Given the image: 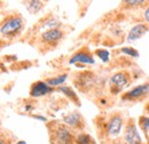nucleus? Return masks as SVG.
<instances>
[{"label": "nucleus", "mask_w": 149, "mask_h": 144, "mask_svg": "<svg viewBox=\"0 0 149 144\" xmlns=\"http://www.w3.org/2000/svg\"><path fill=\"white\" fill-rule=\"evenodd\" d=\"M23 25H24V21L19 15L7 16L1 23V28H0L1 35L8 38H13L21 32Z\"/></svg>", "instance_id": "obj_1"}, {"label": "nucleus", "mask_w": 149, "mask_h": 144, "mask_svg": "<svg viewBox=\"0 0 149 144\" xmlns=\"http://www.w3.org/2000/svg\"><path fill=\"white\" fill-rule=\"evenodd\" d=\"M53 142L55 144H71L72 135L70 129L64 125H57L52 134Z\"/></svg>", "instance_id": "obj_2"}, {"label": "nucleus", "mask_w": 149, "mask_h": 144, "mask_svg": "<svg viewBox=\"0 0 149 144\" xmlns=\"http://www.w3.org/2000/svg\"><path fill=\"white\" fill-rule=\"evenodd\" d=\"M130 80V75L126 72H117L110 78V86H111V90L116 88L115 93H118L120 89H123Z\"/></svg>", "instance_id": "obj_3"}, {"label": "nucleus", "mask_w": 149, "mask_h": 144, "mask_svg": "<svg viewBox=\"0 0 149 144\" xmlns=\"http://www.w3.org/2000/svg\"><path fill=\"white\" fill-rule=\"evenodd\" d=\"M125 143L126 144H142V140L140 137V134L136 130V127L134 124H127L126 129H125Z\"/></svg>", "instance_id": "obj_4"}, {"label": "nucleus", "mask_w": 149, "mask_h": 144, "mask_svg": "<svg viewBox=\"0 0 149 144\" xmlns=\"http://www.w3.org/2000/svg\"><path fill=\"white\" fill-rule=\"evenodd\" d=\"M53 91V88L45 81H37L31 86L30 95L32 97H40Z\"/></svg>", "instance_id": "obj_5"}, {"label": "nucleus", "mask_w": 149, "mask_h": 144, "mask_svg": "<svg viewBox=\"0 0 149 144\" xmlns=\"http://www.w3.org/2000/svg\"><path fill=\"white\" fill-rule=\"evenodd\" d=\"M122 127H123V119L120 116H113L111 119L109 120L108 123V135L110 137H116L120 130H122Z\"/></svg>", "instance_id": "obj_6"}, {"label": "nucleus", "mask_w": 149, "mask_h": 144, "mask_svg": "<svg viewBox=\"0 0 149 144\" xmlns=\"http://www.w3.org/2000/svg\"><path fill=\"white\" fill-rule=\"evenodd\" d=\"M149 93V84H143V85H140L135 88H133L132 90L127 91L125 95H124V100H136V98H140V97H143L146 96Z\"/></svg>", "instance_id": "obj_7"}, {"label": "nucleus", "mask_w": 149, "mask_h": 144, "mask_svg": "<svg viewBox=\"0 0 149 144\" xmlns=\"http://www.w3.org/2000/svg\"><path fill=\"white\" fill-rule=\"evenodd\" d=\"M149 26L147 24H136L134 25L129 32V36H127V40L129 41H134V40H138L140 39L142 36L146 35V32L148 31Z\"/></svg>", "instance_id": "obj_8"}, {"label": "nucleus", "mask_w": 149, "mask_h": 144, "mask_svg": "<svg viewBox=\"0 0 149 144\" xmlns=\"http://www.w3.org/2000/svg\"><path fill=\"white\" fill-rule=\"evenodd\" d=\"M63 37V32L58 29H49L42 33V40L45 42H56Z\"/></svg>", "instance_id": "obj_9"}, {"label": "nucleus", "mask_w": 149, "mask_h": 144, "mask_svg": "<svg viewBox=\"0 0 149 144\" xmlns=\"http://www.w3.org/2000/svg\"><path fill=\"white\" fill-rule=\"evenodd\" d=\"M85 63V64H94L93 57L90 54L85 53V52H79L77 54H74L70 60H69V64H76V63Z\"/></svg>", "instance_id": "obj_10"}, {"label": "nucleus", "mask_w": 149, "mask_h": 144, "mask_svg": "<svg viewBox=\"0 0 149 144\" xmlns=\"http://www.w3.org/2000/svg\"><path fill=\"white\" fill-rule=\"evenodd\" d=\"M63 121L65 125L72 127V128H77V127H81L83 126V120H81V117L79 113H70L68 116H65L63 118Z\"/></svg>", "instance_id": "obj_11"}, {"label": "nucleus", "mask_w": 149, "mask_h": 144, "mask_svg": "<svg viewBox=\"0 0 149 144\" xmlns=\"http://www.w3.org/2000/svg\"><path fill=\"white\" fill-rule=\"evenodd\" d=\"M58 91H61V93H63L64 95H67L74 103H76L77 105H80V102H79V100H78V96L76 95V93H74V90L71 89L69 86H62V87H58L57 88Z\"/></svg>", "instance_id": "obj_12"}, {"label": "nucleus", "mask_w": 149, "mask_h": 144, "mask_svg": "<svg viewBox=\"0 0 149 144\" xmlns=\"http://www.w3.org/2000/svg\"><path fill=\"white\" fill-rule=\"evenodd\" d=\"M42 6H44V3L41 1H36V0L35 1H30L29 5H28V10L30 13H32V14H36L42 8Z\"/></svg>", "instance_id": "obj_13"}, {"label": "nucleus", "mask_w": 149, "mask_h": 144, "mask_svg": "<svg viewBox=\"0 0 149 144\" xmlns=\"http://www.w3.org/2000/svg\"><path fill=\"white\" fill-rule=\"evenodd\" d=\"M68 74H62V75H58V77H55V78H52V79H48L47 80V84L49 86H60L61 84H63L67 79Z\"/></svg>", "instance_id": "obj_14"}, {"label": "nucleus", "mask_w": 149, "mask_h": 144, "mask_svg": "<svg viewBox=\"0 0 149 144\" xmlns=\"http://www.w3.org/2000/svg\"><path fill=\"white\" fill-rule=\"evenodd\" d=\"M76 143L77 144H92L93 141L90 135L87 134H78L76 136Z\"/></svg>", "instance_id": "obj_15"}, {"label": "nucleus", "mask_w": 149, "mask_h": 144, "mask_svg": "<svg viewBox=\"0 0 149 144\" xmlns=\"http://www.w3.org/2000/svg\"><path fill=\"white\" fill-rule=\"evenodd\" d=\"M95 54L102 60V62H108V60H109V52L107 49H97L95 52Z\"/></svg>", "instance_id": "obj_16"}, {"label": "nucleus", "mask_w": 149, "mask_h": 144, "mask_svg": "<svg viewBox=\"0 0 149 144\" xmlns=\"http://www.w3.org/2000/svg\"><path fill=\"white\" fill-rule=\"evenodd\" d=\"M120 53L130 55L132 57H139V53L136 52V49L131 48V47H124V48H122V49H120Z\"/></svg>", "instance_id": "obj_17"}, {"label": "nucleus", "mask_w": 149, "mask_h": 144, "mask_svg": "<svg viewBox=\"0 0 149 144\" xmlns=\"http://www.w3.org/2000/svg\"><path fill=\"white\" fill-rule=\"evenodd\" d=\"M143 2H145V1H142V0H139V1H138V0H134V1H133V0H126L124 3H126V5H129V6H132V7H133V6L142 5Z\"/></svg>", "instance_id": "obj_18"}, {"label": "nucleus", "mask_w": 149, "mask_h": 144, "mask_svg": "<svg viewBox=\"0 0 149 144\" xmlns=\"http://www.w3.org/2000/svg\"><path fill=\"white\" fill-rule=\"evenodd\" d=\"M141 126L145 130H147L149 128V118L147 117H142L141 118Z\"/></svg>", "instance_id": "obj_19"}, {"label": "nucleus", "mask_w": 149, "mask_h": 144, "mask_svg": "<svg viewBox=\"0 0 149 144\" xmlns=\"http://www.w3.org/2000/svg\"><path fill=\"white\" fill-rule=\"evenodd\" d=\"M145 19H146L147 22H149V6H148V8L146 9V12H145Z\"/></svg>", "instance_id": "obj_20"}, {"label": "nucleus", "mask_w": 149, "mask_h": 144, "mask_svg": "<svg viewBox=\"0 0 149 144\" xmlns=\"http://www.w3.org/2000/svg\"><path fill=\"white\" fill-rule=\"evenodd\" d=\"M33 118H36L38 120H41V121H46L47 120L45 117H41V116H33Z\"/></svg>", "instance_id": "obj_21"}, {"label": "nucleus", "mask_w": 149, "mask_h": 144, "mask_svg": "<svg viewBox=\"0 0 149 144\" xmlns=\"http://www.w3.org/2000/svg\"><path fill=\"white\" fill-rule=\"evenodd\" d=\"M17 144H26L24 141H19V142H17Z\"/></svg>", "instance_id": "obj_22"}, {"label": "nucleus", "mask_w": 149, "mask_h": 144, "mask_svg": "<svg viewBox=\"0 0 149 144\" xmlns=\"http://www.w3.org/2000/svg\"><path fill=\"white\" fill-rule=\"evenodd\" d=\"M117 144H124V143H123V142H119V143H117ZM125 144H126V143H125Z\"/></svg>", "instance_id": "obj_23"}]
</instances>
